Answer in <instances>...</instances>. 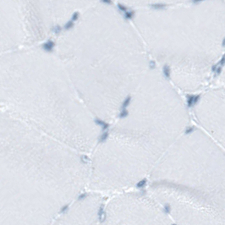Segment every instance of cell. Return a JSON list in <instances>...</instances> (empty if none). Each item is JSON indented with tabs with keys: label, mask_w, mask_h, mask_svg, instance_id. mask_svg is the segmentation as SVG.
I'll return each instance as SVG.
<instances>
[{
	"label": "cell",
	"mask_w": 225,
	"mask_h": 225,
	"mask_svg": "<svg viewBox=\"0 0 225 225\" xmlns=\"http://www.w3.org/2000/svg\"><path fill=\"white\" fill-rule=\"evenodd\" d=\"M55 47V43L52 40H48L46 43H44L42 46V48L43 49L46 53H52L53 51V48Z\"/></svg>",
	"instance_id": "cell-1"
},
{
	"label": "cell",
	"mask_w": 225,
	"mask_h": 225,
	"mask_svg": "<svg viewBox=\"0 0 225 225\" xmlns=\"http://www.w3.org/2000/svg\"><path fill=\"white\" fill-rule=\"evenodd\" d=\"M106 212L104 211V207H103V205H101L100 207H99V210H98V218H99V222L102 224L105 220H106Z\"/></svg>",
	"instance_id": "cell-2"
},
{
	"label": "cell",
	"mask_w": 225,
	"mask_h": 225,
	"mask_svg": "<svg viewBox=\"0 0 225 225\" xmlns=\"http://www.w3.org/2000/svg\"><path fill=\"white\" fill-rule=\"evenodd\" d=\"M136 15V12L134 10H126L124 12V17L125 20H132Z\"/></svg>",
	"instance_id": "cell-3"
},
{
	"label": "cell",
	"mask_w": 225,
	"mask_h": 225,
	"mask_svg": "<svg viewBox=\"0 0 225 225\" xmlns=\"http://www.w3.org/2000/svg\"><path fill=\"white\" fill-rule=\"evenodd\" d=\"M95 123L97 124H98V125H101L102 127V131H107L108 129L109 128V124L108 123H106V122H104V121H102L101 119H96L94 120Z\"/></svg>",
	"instance_id": "cell-4"
},
{
	"label": "cell",
	"mask_w": 225,
	"mask_h": 225,
	"mask_svg": "<svg viewBox=\"0 0 225 225\" xmlns=\"http://www.w3.org/2000/svg\"><path fill=\"white\" fill-rule=\"evenodd\" d=\"M170 71H171V69L169 65H165L163 68V75H165V77H167L168 79L170 78Z\"/></svg>",
	"instance_id": "cell-5"
},
{
	"label": "cell",
	"mask_w": 225,
	"mask_h": 225,
	"mask_svg": "<svg viewBox=\"0 0 225 225\" xmlns=\"http://www.w3.org/2000/svg\"><path fill=\"white\" fill-rule=\"evenodd\" d=\"M167 5L165 4H162V3H157V4H151V8H153L154 9H165Z\"/></svg>",
	"instance_id": "cell-6"
},
{
	"label": "cell",
	"mask_w": 225,
	"mask_h": 225,
	"mask_svg": "<svg viewBox=\"0 0 225 225\" xmlns=\"http://www.w3.org/2000/svg\"><path fill=\"white\" fill-rule=\"evenodd\" d=\"M74 26H75V22L72 21L71 20H70V21H68L66 22L65 24V26H64V29L66 30V31H68V30L72 29Z\"/></svg>",
	"instance_id": "cell-7"
},
{
	"label": "cell",
	"mask_w": 225,
	"mask_h": 225,
	"mask_svg": "<svg viewBox=\"0 0 225 225\" xmlns=\"http://www.w3.org/2000/svg\"><path fill=\"white\" fill-rule=\"evenodd\" d=\"M187 103L189 108L194 106V95H187Z\"/></svg>",
	"instance_id": "cell-8"
},
{
	"label": "cell",
	"mask_w": 225,
	"mask_h": 225,
	"mask_svg": "<svg viewBox=\"0 0 225 225\" xmlns=\"http://www.w3.org/2000/svg\"><path fill=\"white\" fill-rule=\"evenodd\" d=\"M109 137V132L108 131H104L103 133H102V135L99 137V140H98V141L100 142V143H102V142H104Z\"/></svg>",
	"instance_id": "cell-9"
},
{
	"label": "cell",
	"mask_w": 225,
	"mask_h": 225,
	"mask_svg": "<svg viewBox=\"0 0 225 225\" xmlns=\"http://www.w3.org/2000/svg\"><path fill=\"white\" fill-rule=\"evenodd\" d=\"M131 101V96H128V97L125 98V100L123 102V104H122V109H126V108L130 105Z\"/></svg>",
	"instance_id": "cell-10"
},
{
	"label": "cell",
	"mask_w": 225,
	"mask_h": 225,
	"mask_svg": "<svg viewBox=\"0 0 225 225\" xmlns=\"http://www.w3.org/2000/svg\"><path fill=\"white\" fill-rule=\"evenodd\" d=\"M52 31L54 33V34H56V35H58L61 31H62V27L60 26H53V28H52Z\"/></svg>",
	"instance_id": "cell-11"
},
{
	"label": "cell",
	"mask_w": 225,
	"mask_h": 225,
	"mask_svg": "<svg viewBox=\"0 0 225 225\" xmlns=\"http://www.w3.org/2000/svg\"><path fill=\"white\" fill-rule=\"evenodd\" d=\"M128 114H129V112L126 110V109H122V111H121V113L119 114V117L120 119H124V118H126V117L128 116Z\"/></svg>",
	"instance_id": "cell-12"
},
{
	"label": "cell",
	"mask_w": 225,
	"mask_h": 225,
	"mask_svg": "<svg viewBox=\"0 0 225 225\" xmlns=\"http://www.w3.org/2000/svg\"><path fill=\"white\" fill-rule=\"evenodd\" d=\"M146 179H144V180H141V181H139L137 184H136V187L137 188H142V187H144L146 185Z\"/></svg>",
	"instance_id": "cell-13"
},
{
	"label": "cell",
	"mask_w": 225,
	"mask_h": 225,
	"mask_svg": "<svg viewBox=\"0 0 225 225\" xmlns=\"http://www.w3.org/2000/svg\"><path fill=\"white\" fill-rule=\"evenodd\" d=\"M79 17H80V13L79 12H75L71 16V21L74 22L76 21L79 19Z\"/></svg>",
	"instance_id": "cell-14"
},
{
	"label": "cell",
	"mask_w": 225,
	"mask_h": 225,
	"mask_svg": "<svg viewBox=\"0 0 225 225\" xmlns=\"http://www.w3.org/2000/svg\"><path fill=\"white\" fill-rule=\"evenodd\" d=\"M117 7H118V9H119L120 11H122V12H124V11H126V10L128 9L125 7L124 5H123V4H118Z\"/></svg>",
	"instance_id": "cell-15"
},
{
	"label": "cell",
	"mask_w": 225,
	"mask_h": 225,
	"mask_svg": "<svg viewBox=\"0 0 225 225\" xmlns=\"http://www.w3.org/2000/svg\"><path fill=\"white\" fill-rule=\"evenodd\" d=\"M69 204H67V205H65V206H64V207H61V209H60V211H59V212L60 213H65L66 212L68 211V209H69Z\"/></svg>",
	"instance_id": "cell-16"
},
{
	"label": "cell",
	"mask_w": 225,
	"mask_h": 225,
	"mask_svg": "<svg viewBox=\"0 0 225 225\" xmlns=\"http://www.w3.org/2000/svg\"><path fill=\"white\" fill-rule=\"evenodd\" d=\"M170 211H171V207H170V205H169V204H166V205L164 206V212H165L166 213H169Z\"/></svg>",
	"instance_id": "cell-17"
},
{
	"label": "cell",
	"mask_w": 225,
	"mask_h": 225,
	"mask_svg": "<svg viewBox=\"0 0 225 225\" xmlns=\"http://www.w3.org/2000/svg\"><path fill=\"white\" fill-rule=\"evenodd\" d=\"M81 162L84 163H89V158L87 156H82L81 157Z\"/></svg>",
	"instance_id": "cell-18"
},
{
	"label": "cell",
	"mask_w": 225,
	"mask_h": 225,
	"mask_svg": "<svg viewBox=\"0 0 225 225\" xmlns=\"http://www.w3.org/2000/svg\"><path fill=\"white\" fill-rule=\"evenodd\" d=\"M194 127H189V128H187L186 130H185V134L186 135H188V134H190V133H192L193 131H194Z\"/></svg>",
	"instance_id": "cell-19"
},
{
	"label": "cell",
	"mask_w": 225,
	"mask_h": 225,
	"mask_svg": "<svg viewBox=\"0 0 225 225\" xmlns=\"http://www.w3.org/2000/svg\"><path fill=\"white\" fill-rule=\"evenodd\" d=\"M200 97H201V96L200 95H196V96H194V105H196L197 102L200 100Z\"/></svg>",
	"instance_id": "cell-20"
},
{
	"label": "cell",
	"mask_w": 225,
	"mask_h": 225,
	"mask_svg": "<svg viewBox=\"0 0 225 225\" xmlns=\"http://www.w3.org/2000/svg\"><path fill=\"white\" fill-rule=\"evenodd\" d=\"M215 72L217 73V75H219L220 73L222 72V66L221 65L218 66H218H217V68H216V70H215Z\"/></svg>",
	"instance_id": "cell-21"
},
{
	"label": "cell",
	"mask_w": 225,
	"mask_h": 225,
	"mask_svg": "<svg viewBox=\"0 0 225 225\" xmlns=\"http://www.w3.org/2000/svg\"><path fill=\"white\" fill-rule=\"evenodd\" d=\"M87 196V193H82V194H80V196H79V197H78V200H83V199H85L86 197Z\"/></svg>",
	"instance_id": "cell-22"
},
{
	"label": "cell",
	"mask_w": 225,
	"mask_h": 225,
	"mask_svg": "<svg viewBox=\"0 0 225 225\" xmlns=\"http://www.w3.org/2000/svg\"><path fill=\"white\" fill-rule=\"evenodd\" d=\"M100 2L106 4H112V0H100Z\"/></svg>",
	"instance_id": "cell-23"
},
{
	"label": "cell",
	"mask_w": 225,
	"mask_h": 225,
	"mask_svg": "<svg viewBox=\"0 0 225 225\" xmlns=\"http://www.w3.org/2000/svg\"><path fill=\"white\" fill-rule=\"evenodd\" d=\"M149 65H150V68H151V69H155V68H156V63H155V61H151Z\"/></svg>",
	"instance_id": "cell-24"
},
{
	"label": "cell",
	"mask_w": 225,
	"mask_h": 225,
	"mask_svg": "<svg viewBox=\"0 0 225 225\" xmlns=\"http://www.w3.org/2000/svg\"><path fill=\"white\" fill-rule=\"evenodd\" d=\"M218 64H220V65L222 66V67L224 65V56H223V57H222L221 60L218 62Z\"/></svg>",
	"instance_id": "cell-25"
},
{
	"label": "cell",
	"mask_w": 225,
	"mask_h": 225,
	"mask_svg": "<svg viewBox=\"0 0 225 225\" xmlns=\"http://www.w3.org/2000/svg\"><path fill=\"white\" fill-rule=\"evenodd\" d=\"M204 0H192V3L193 4H199L201 2H203Z\"/></svg>",
	"instance_id": "cell-26"
},
{
	"label": "cell",
	"mask_w": 225,
	"mask_h": 225,
	"mask_svg": "<svg viewBox=\"0 0 225 225\" xmlns=\"http://www.w3.org/2000/svg\"><path fill=\"white\" fill-rule=\"evenodd\" d=\"M217 66H218V65H213L212 67V70L213 71V72H215V70H216V68H217Z\"/></svg>",
	"instance_id": "cell-27"
},
{
	"label": "cell",
	"mask_w": 225,
	"mask_h": 225,
	"mask_svg": "<svg viewBox=\"0 0 225 225\" xmlns=\"http://www.w3.org/2000/svg\"><path fill=\"white\" fill-rule=\"evenodd\" d=\"M224 44H225V41H224H224H223V46L224 47Z\"/></svg>",
	"instance_id": "cell-28"
}]
</instances>
